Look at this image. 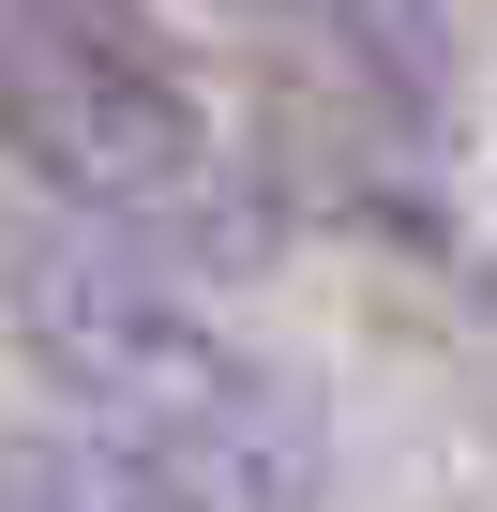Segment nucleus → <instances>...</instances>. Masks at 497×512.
<instances>
[{"label": "nucleus", "mask_w": 497, "mask_h": 512, "mask_svg": "<svg viewBox=\"0 0 497 512\" xmlns=\"http://www.w3.org/2000/svg\"><path fill=\"white\" fill-rule=\"evenodd\" d=\"M0 332L76 392V422L121 467L181 482L196 512H317L332 497L317 392L272 347H241L166 256H136L106 226H0Z\"/></svg>", "instance_id": "obj_1"}, {"label": "nucleus", "mask_w": 497, "mask_h": 512, "mask_svg": "<svg viewBox=\"0 0 497 512\" xmlns=\"http://www.w3.org/2000/svg\"><path fill=\"white\" fill-rule=\"evenodd\" d=\"M0 136L61 196V226H106L136 256H257V181L226 166L211 106L151 61L136 0L0 16Z\"/></svg>", "instance_id": "obj_2"}, {"label": "nucleus", "mask_w": 497, "mask_h": 512, "mask_svg": "<svg viewBox=\"0 0 497 512\" xmlns=\"http://www.w3.org/2000/svg\"><path fill=\"white\" fill-rule=\"evenodd\" d=\"M0 512H196L181 482L121 467L106 437H16L0 452Z\"/></svg>", "instance_id": "obj_3"}]
</instances>
